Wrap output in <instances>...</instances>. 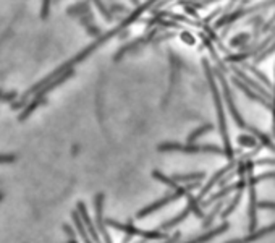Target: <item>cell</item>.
Instances as JSON below:
<instances>
[{"instance_id": "cell-5", "label": "cell", "mask_w": 275, "mask_h": 243, "mask_svg": "<svg viewBox=\"0 0 275 243\" xmlns=\"http://www.w3.org/2000/svg\"><path fill=\"white\" fill-rule=\"evenodd\" d=\"M219 78L222 80V88H223V94H225L223 97H225V101H227V106H228V109H230V114H231V117H233L235 123H236L238 126H240V128H243V130L251 131L253 126H249V125L244 123V120H243V117L240 115V112H238V109H236V106H235L233 99H231V93H230V88H228L227 81H225L222 76H219Z\"/></svg>"}, {"instance_id": "cell-11", "label": "cell", "mask_w": 275, "mask_h": 243, "mask_svg": "<svg viewBox=\"0 0 275 243\" xmlns=\"http://www.w3.org/2000/svg\"><path fill=\"white\" fill-rule=\"evenodd\" d=\"M227 230H228V224L223 222L222 226H219L217 229L209 230L207 234L198 237V239H193V240H189V242H185V243H206V242H209L211 239H214V237H217V235H220V234L227 232Z\"/></svg>"}, {"instance_id": "cell-18", "label": "cell", "mask_w": 275, "mask_h": 243, "mask_svg": "<svg viewBox=\"0 0 275 243\" xmlns=\"http://www.w3.org/2000/svg\"><path fill=\"white\" fill-rule=\"evenodd\" d=\"M222 206H223V203L222 201H220V203H217V206H216V208H214L212 211H211V214H207L206 217H204V222H203V227H209L211 226V224H212V221H214V216H217V212L220 211V208H222Z\"/></svg>"}, {"instance_id": "cell-6", "label": "cell", "mask_w": 275, "mask_h": 243, "mask_svg": "<svg viewBox=\"0 0 275 243\" xmlns=\"http://www.w3.org/2000/svg\"><path fill=\"white\" fill-rule=\"evenodd\" d=\"M102 206H104V194L99 193L96 196V226H97V230L101 232L104 242H106V243H112V239H110V235H109L107 229H106V222H104Z\"/></svg>"}, {"instance_id": "cell-15", "label": "cell", "mask_w": 275, "mask_h": 243, "mask_svg": "<svg viewBox=\"0 0 275 243\" xmlns=\"http://www.w3.org/2000/svg\"><path fill=\"white\" fill-rule=\"evenodd\" d=\"M172 179L176 183H186V182H198L201 179H204V174L196 172V174H188V175H173Z\"/></svg>"}, {"instance_id": "cell-2", "label": "cell", "mask_w": 275, "mask_h": 243, "mask_svg": "<svg viewBox=\"0 0 275 243\" xmlns=\"http://www.w3.org/2000/svg\"><path fill=\"white\" fill-rule=\"evenodd\" d=\"M159 151H178L185 154H203V153H212V154H225L223 148H219L216 144H178V143H165L159 146Z\"/></svg>"}, {"instance_id": "cell-20", "label": "cell", "mask_w": 275, "mask_h": 243, "mask_svg": "<svg viewBox=\"0 0 275 243\" xmlns=\"http://www.w3.org/2000/svg\"><path fill=\"white\" fill-rule=\"evenodd\" d=\"M51 3L52 0H42V8H41V18L42 20H46L49 16V11H51Z\"/></svg>"}, {"instance_id": "cell-8", "label": "cell", "mask_w": 275, "mask_h": 243, "mask_svg": "<svg viewBox=\"0 0 275 243\" xmlns=\"http://www.w3.org/2000/svg\"><path fill=\"white\" fill-rule=\"evenodd\" d=\"M231 169H235V162H230V164H228V166H227V167L220 169V170H219V172H217L216 175H214V177H212V179H211L209 182H207V185H206V186L203 188V190H201V193H199V196H198V199H199V203H201V201H203V198H204V196H206V194H207V193H209V191L212 190V186H214V185H216V183H219V180H220V179H223V177H225V174H227V172H230V170H231Z\"/></svg>"}, {"instance_id": "cell-12", "label": "cell", "mask_w": 275, "mask_h": 243, "mask_svg": "<svg viewBox=\"0 0 275 243\" xmlns=\"http://www.w3.org/2000/svg\"><path fill=\"white\" fill-rule=\"evenodd\" d=\"M41 104H46V97H36L34 96V99H33V102H29L28 106H24L23 107V111H21V114L18 115V120L20 122H23V120H26L29 115H31L36 109H38Z\"/></svg>"}, {"instance_id": "cell-21", "label": "cell", "mask_w": 275, "mask_h": 243, "mask_svg": "<svg viewBox=\"0 0 275 243\" xmlns=\"http://www.w3.org/2000/svg\"><path fill=\"white\" fill-rule=\"evenodd\" d=\"M240 143L246 146H256V138L254 136H240Z\"/></svg>"}, {"instance_id": "cell-28", "label": "cell", "mask_w": 275, "mask_h": 243, "mask_svg": "<svg viewBox=\"0 0 275 243\" xmlns=\"http://www.w3.org/2000/svg\"><path fill=\"white\" fill-rule=\"evenodd\" d=\"M133 3H138V0H133Z\"/></svg>"}, {"instance_id": "cell-25", "label": "cell", "mask_w": 275, "mask_h": 243, "mask_svg": "<svg viewBox=\"0 0 275 243\" xmlns=\"http://www.w3.org/2000/svg\"><path fill=\"white\" fill-rule=\"evenodd\" d=\"M178 239H180V232H176L175 235L170 237V239L165 240V243H176V242H178Z\"/></svg>"}, {"instance_id": "cell-3", "label": "cell", "mask_w": 275, "mask_h": 243, "mask_svg": "<svg viewBox=\"0 0 275 243\" xmlns=\"http://www.w3.org/2000/svg\"><path fill=\"white\" fill-rule=\"evenodd\" d=\"M194 186H198V183H193V185H189V186H178V188H175V191H173V193L167 194V196H164L162 199H159V201L152 203L151 206H148V208H144V209L139 211L136 217H138V219H143V217H146V216L152 214V212H154V211L164 208L165 204H168V203H172V201H176V199L181 198V196H188V194H189V190H193Z\"/></svg>"}, {"instance_id": "cell-10", "label": "cell", "mask_w": 275, "mask_h": 243, "mask_svg": "<svg viewBox=\"0 0 275 243\" xmlns=\"http://www.w3.org/2000/svg\"><path fill=\"white\" fill-rule=\"evenodd\" d=\"M275 232V224H271L269 227H264V229H259V230H254V232H249L248 237H243L240 240H231V242H227V243H251V242H256L262 239V237H266L269 234Z\"/></svg>"}, {"instance_id": "cell-22", "label": "cell", "mask_w": 275, "mask_h": 243, "mask_svg": "<svg viewBox=\"0 0 275 243\" xmlns=\"http://www.w3.org/2000/svg\"><path fill=\"white\" fill-rule=\"evenodd\" d=\"M16 157L13 154H0V164H10L15 162Z\"/></svg>"}, {"instance_id": "cell-17", "label": "cell", "mask_w": 275, "mask_h": 243, "mask_svg": "<svg viewBox=\"0 0 275 243\" xmlns=\"http://www.w3.org/2000/svg\"><path fill=\"white\" fill-rule=\"evenodd\" d=\"M212 128H214V126H212L211 123H209V125H203V126H199L198 130H194V131L191 133V135L188 136V143H194V141H196V139H198L199 136H203L204 133L211 131Z\"/></svg>"}, {"instance_id": "cell-13", "label": "cell", "mask_w": 275, "mask_h": 243, "mask_svg": "<svg viewBox=\"0 0 275 243\" xmlns=\"http://www.w3.org/2000/svg\"><path fill=\"white\" fill-rule=\"evenodd\" d=\"M71 216H73V221H75L76 230H78L79 237L83 239V242H84V243H93V239H91V235H89V232H88L86 226H84V222H83L81 216H79V212H73Z\"/></svg>"}, {"instance_id": "cell-9", "label": "cell", "mask_w": 275, "mask_h": 243, "mask_svg": "<svg viewBox=\"0 0 275 243\" xmlns=\"http://www.w3.org/2000/svg\"><path fill=\"white\" fill-rule=\"evenodd\" d=\"M256 209H258V199H256V190L254 186L249 188V208H248V217H249V232H254L256 224H258V216H256Z\"/></svg>"}, {"instance_id": "cell-14", "label": "cell", "mask_w": 275, "mask_h": 243, "mask_svg": "<svg viewBox=\"0 0 275 243\" xmlns=\"http://www.w3.org/2000/svg\"><path fill=\"white\" fill-rule=\"evenodd\" d=\"M191 212H194V209H193V206L191 204H188L185 209H183L178 216H176L175 219H172V221H168V222H165V224H162V230H167V229H173L175 226H178V224L181 222V221H185V219L191 214Z\"/></svg>"}, {"instance_id": "cell-7", "label": "cell", "mask_w": 275, "mask_h": 243, "mask_svg": "<svg viewBox=\"0 0 275 243\" xmlns=\"http://www.w3.org/2000/svg\"><path fill=\"white\" fill-rule=\"evenodd\" d=\"M78 212L79 216H81L84 226H86L88 232L91 235V239L94 240V243H102L101 239H99V234H97V227L93 224V221H91V217L88 216V211H86V206H84V203H78Z\"/></svg>"}, {"instance_id": "cell-24", "label": "cell", "mask_w": 275, "mask_h": 243, "mask_svg": "<svg viewBox=\"0 0 275 243\" xmlns=\"http://www.w3.org/2000/svg\"><path fill=\"white\" fill-rule=\"evenodd\" d=\"M15 97H16V93H15V91H10V93H3V96H2V101L8 102V101H13Z\"/></svg>"}, {"instance_id": "cell-27", "label": "cell", "mask_w": 275, "mask_h": 243, "mask_svg": "<svg viewBox=\"0 0 275 243\" xmlns=\"http://www.w3.org/2000/svg\"><path fill=\"white\" fill-rule=\"evenodd\" d=\"M2 198H3V193H2V191H0V201H2Z\"/></svg>"}, {"instance_id": "cell-4", "label": "cell", "mask_w": 275, "mask_h": 243, "mask_svg": "<svg viewBox=\"0 0 275 243\" xmlns=\"http://www.w3.org/2000/svg\"><path fill=\"white\" fill-rule=\"evenodd\" d=\"M106 224L110 227L117 229V230H121V232H126L128 235H139V237L148 239V240H161V239H165V237H167L162 232H157V230H141V229L133 227L131 224H120V222L112 221V219H107Z\"/></svg>"}, {"instance_id": "cell-1", "label": "cell", "mask_w": 275, "mask_h": 243, "mask_svg": "<svg viewBox=\"0 0 275 243\" xmlns=\"http://www.w3.org/2000/svg\"><path fill=\"white\" fill-rule=\"evenodd\" d=\"M206 65V75H207V80H209V86L212 91V96H214V102H216V109H217V119H219V126H220V135H222L223 139V149H225V156L228 157V159H233V148H231V143H230V138H228V130H227V122H225V114H223V104H222V96H220L219 89H217V84L216 80H214V75L211 68L207 66V62H204Z\"/></svg>"}, {"instance_id": "cell-23", "label": "cell", "mask_w": 275, "mask_h": 243, "mask_svg": "<svg viewBox=\"0 0 275 243\" xmlns=\"http://www.w3.org/2000/svg\"><path fill=\"white\" fill-rule=\"evenodd\" d=\"M258 208H261V209H274L275 211V203H272V201H259Z\"/></svg>"}, {"instance_id": "cell-26", "label": "cell", "mask_w": 275, "mask_h": 243, "mask_svg": "<svg viewBox=\"0 0 275 243\" xmlns=\"http://www.w3.org/2000/svg\"><path fill=\"white\" fill-rule=\"evenodd\" d=\"M63 229H65V232L68 234L70 237H71V240H70V243H78L76 240H75V235H73V232H71V229L68 227V226H63Z\"/></svg>"}, {"instance_id": "cell-19", "label": "cell", "mask_w": 275, "mask_h": 243, "mask_svg": "<svg viewBox=\"0 0 275 243\" xmlns=\"http://www.w3.org/2000/svg\"><path fill=\"white\" fill-rule=\"evenodd\" d=\"M93 2L96 3V7L101 10V13H102L104 16H106V20H107V21H112V20H113V15L110 13V11L107 10V7L101 2V0H93Z\"/></svg>"}, {"instance_id": "cell-16", "label": "cell", "mask_w": 275, "mask_h": 243, "mask_svg": "<svg viewBox=\"0 0 275 243\" xmlns=\"http://www.w3.org/2000/svg\"><path fill=\"white\" fill-rule=\"evenodd\" d=\"M241 196H243V193H241V190H238V193H236V196L233 198V199H231V201H230V204H228V208L227 209H225L223 212H222V214H220V219H227L230 214H231V212H233L235 209H236V206L238 204H240V201H241Z\"/></svg>"}]
</instances>
